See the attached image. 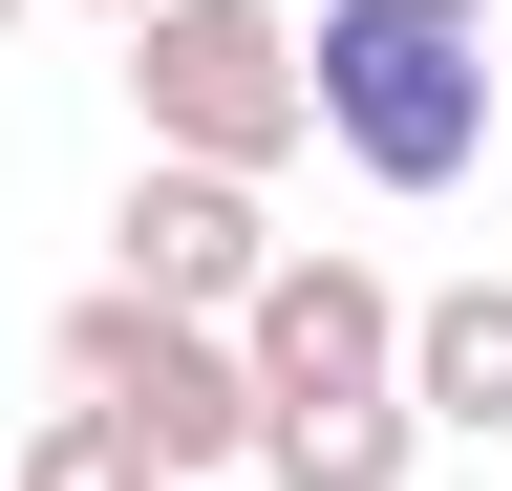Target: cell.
Masks as SVG:
<instances>
[{"label":"cell","instance_id":"cell-1","mask_svg":"<svg viewBox=\"0 0 512 491\" xmlns=\"http://www.w3.org/2000/svg\"><path fill=\"white\" fill-rule=\"evenodd\" d=\"M299 129L384 171V193H448L491 150V0H320L299 22Z\"/></svg>","mask_w":512,"mask_h":491},{"label":"cell","instance_id":"cell-6","mask_svg":"<svg viewBox=\"0 0 512 491\" xmlns=\"http://www.w3.org/2000/svg\"><path fill=\"white\" fill-rule=\"evenodd\" d=\"M406 427H512V278H448V299H406Z\"/></svg>","mask_w":512,"mask_h":491},{"label":"cell","instance_id":"cell-10","mask_svg":"<svg viewBox=\"0 0 512 491\" xmlns=\"http://www.w3.org/2000/svg\"><path fill=\"white\" fill-rule=\"evenodd\" d=\"M0 43H22V0H0Z\"/></svg>","mask_w":512,"mask_h":491},{"label":"cell","instance_id":"cell-5","mask_svg":"<svg viewBox=\"0 0 512 491\" xmlns=\"http://www.w3.org/2000/svg\"><path fill=\"white\" fill-rule=\"evenodd\" d=\"M128 299H171V321H235L256 299V257H278V214L235 193V171H128Z\"/></svg>","mask_w":512,"mask_h":491},{"label":"cell","instance_id":"cell-2","mask_svg":"<svg viewBox=\"0 0 512 491\" xmlns=\"http://www.w3.org/2000/svg\"><path fill=\"white\" fill-rule=\"evenodd\" d=\"M128 107H150V171H235V193H256L278 150H320L278 0H150V22H128Z\"/></svg>","mask_w":512,"mask_h":491},{"label":"cell","instance_id":"cell-3","mask_svg":"<svg viewBox=\"0 0 512 491\" xmlns=\"http://www.w3.org/2000/svg\"><path fill=\"white\" fill-rule=\"evenodd\" d=\"M43 363H64V406H107L128 449H150V491H192V470H235V449H256L235 342H214V321H171V299H128V278H107V299H64V342H43Z\"/></svg>","mask_w":512,"mask_h":491},{"label":"cell","instance_id":"cell-7","mask_svg":"<svg viewBox=\"0 0 512 491\" xmlns=\"http://www.w3.org/2000/svg\"><path fill=\"white\" fill-rule=\"evenodd\" d=\"M235 470H278V491H406L427 427H406V385H363V406H256Z\"/></svg>","mask_w":512,"mask_h":491},{"label":"cell","instance_id":"cell-4","mask_svg":"<svg viewBox=\"0 0 512 491\" xmlns=\"http://www.w3.org/2000/svg\"><path fill=\"white\" fill-rule=\"evenodd\" d=\"M214 342H235L256 406H363L384 363H406V299H384L363 257H299V235H278V257H256V299H235Z\"/></svg>","mask_w":512,"mask_h":491},{"label":"cell","instance_id":"cell-8","mask_svg":"<svg viewBox=\"0 0 512 491\" xmlns=\"http://www.w3.org/2000/svg\"><path fill=\"white\" fill-rule=\"evenodd\" d=\"M0 491H150V449H128L107 406H64V427H22V449H0Z\"/></svg>","mask_w":512,"mask_h":491},{"label":"cell","instance_id":"cell-9","mask_svg":"<svg viewBox=\"0 0 512 491\" xmlns=\"http://www.w3.org/2000/svg\"><path fill=\"white\" fill-rule=\"evenodd\" d=\"M86 22H150V0H86Z\"/></svg>","mask_w":512,"mask_h":491}]
</instances>
